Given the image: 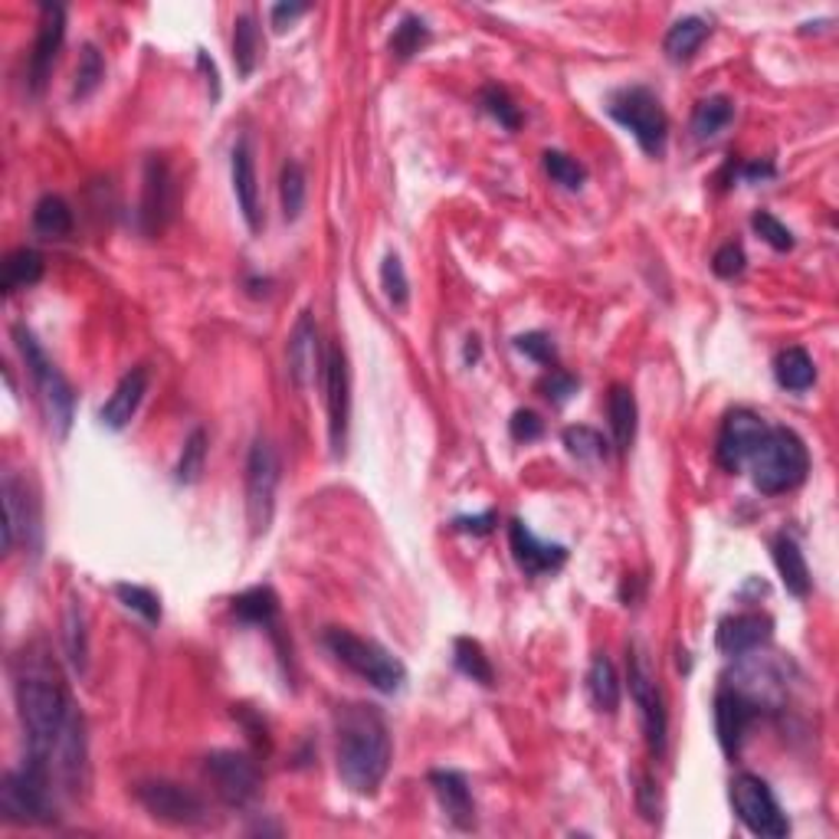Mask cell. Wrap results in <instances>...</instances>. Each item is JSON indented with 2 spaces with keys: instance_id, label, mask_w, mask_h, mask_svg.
Returning <instances> with one entry per match:
<instances>
[{
  "instance_id": "obj_1",
  "label": "cell",
  "mask_w": 839,
  "mask_h": 839,
  "mask_svg": "<svg viewBox=\"0 0 839 839\" xmlns=\"http://www.w3.org/2000/svg\"><path fill=\"white\" fill-rule=\"evenodd\" d=\"M13 696L27 735V758L50 768L63 738L82 721L70 699V689L43 643H30L13 659ZM57 777V774H53Z\"/></svg>"
},
{
  "instance_id": "obj_2",
  "label": "cell",
  "mask_w": 839,
  "mask_h": 839,
  "mask_svg": "<svg viewBox=\"0 0 839 839\" xmlns=\"http://www.w3.org/2000/svg\"><path fill=\"white\" fill-rule=\"evenodd\" d=\"M335 761L354 793L374 797L391 770V731L374 705H342L335 715Z\"/></svg>"
},
{
  "instance_id": "obj_3",
  "label": "cell",
  "mask_w": 839,
  "mask_h": 839,
  "mask_svg": "<svg viewBox=\"0 0 839 839\" xmlns=\"http://www.w3.org/2000/svg\"><path fill=\"white\" fill-rule=\"evenodd\" d=\"M13 342L23 354V364L33 377L43 417L50 423V429L57 436H67L72 426V411H75V394H72L70 381L63 377V371L47 357L43 345L37 342V335L27 325H13Z\"/></svg>"
},
{
  "instance_id": "obj_4",
  "label": "cell",
  "mask_w": 839,
  "mask_h": 839,
  "mask_svg": "<svg viewBox=\"0 0 839 839\" xmlns=\"http://www.w3.org/2000/svg\"><path fill=\"white\" fill-rule=\"evenodd\" d=\"M810 473V453L803 439L787 426H768L761 446L751 456V476L755 486L765 495L797 489Z\"/></svg>"
},
{
  "instance_id": "obj_5",
  "label": "cell",
  "mask_w": 839,
  "mask_h": 839,
  "mask_svg": "<svg viewBox=\"0 0 839 839\" xmlns=\"http://www.w3.org/2000/svg\"><path fill=\"white\" fill-rule=\"evenodd\" d=\"M322 639H325L328 653H332L338 663H345L354 676H361V679L371 683L374 689H381V693H397V689H404L407 669H404V663H401L391 649H384L381 643L364 639V636H357V633L342 627H328Z\"/></svg>"
},
{
  "instance_id": "obj_6",
  "label": "cell",
  "mask_w": 839,
  "mask_h": 839,
  "mask_svg": "<svg viewBox=\"0 0 839 839\" xmlns=\"http://www.w3.org/2000/svg\"><path fill=\"white\" fill-rule=\"evenodd\" d=\"M50 768L27 758L20 770L3 774L0 784V813L7 823H53L57 820V790Z\"/></svg>"
},
{
  "instance_id": "obj_7",
  "label": "cell",
  "mask_w": 839,
  "mask_h": 839,
  "mask_svg": "<svg viewBox=\"0 0 839 839\" xmlns=\"http://www.w3.org/2000/svg\"><path fill=\"white\" fill-rule=\"evenodd\" d=\"M607 112H610L614 122H620V125L627 129L646 154L659 158V154L666 151L669 119H666V112H663V102H659L646 85L620 89V92L610 99Z\"/></svg>"
},
{
  "instance_id": "obj_8",
  "label": "cell",
  "mask_w": 839,
  "mask_h": 839,
  "mask_svg": "<svg viewBox=\"0 0 839 839\" xmlns=\"http://www.w3.org/2000/svg\"><path fill=\"white\" fill-rule=\"evenodd\" d=\"M276 489H280V456L266 436H256L246 456V518L253 538L270 532L276 512Z\"/></svg>"
},
{
  "instance_id": "obj_9",
  "label": "cell",
  "mask_w": 839,
  "mask_h": 839,
  "mask_svg": "<svg viewBox=\"0 0 839 839\" xmlns=\"http://www.w3.org/2000/svg\"><path fill=\"white\" fill-rule=\"evenodd\" d=\"M627 676H629V696L639 708V721H643V735L646 745L656 758L666 755V735H669V715H666V701H663V689L646 663V656L629 646L627 656Z\"/></svg>"
},
{
  "instance_id": "obj_10",
  "label": "cell",
  "mask_w": 839,
  "mask_h": 839,
  "mask_svg": "<svg viewBox=\"0 0 839 839\" xmlns=\"http://www.w3.org/2000/svg\"><path fill=\"white\" fill-rule=\"evenodd\" d=\"M135 797L154 820L171 823V827H201L210 820L204 797L174 780H161V777L141 780L135 787Z\"/></svg>"
},
{
  "instance_id": "obj_11",
  "label": "cell",
  "mask_w": 839,
  "mask_h": 839,
  "mask_svg": "<svg viewBox=\"0 0 839 839\" xmlns=\"http://www.w3.org/2000/svg\"><path fill=\"white\" fill-rule=\"evenodd\" d=\"M731 803H735L738 820H741L755 837L780 839L790 833V823H787V817L780 813L777 797L770 793V787L761 777H755V774H738V777L731 780Z\"/></svg>"
},
{
  "instance_id": "obj_12",
  "label": "cell",
  "mask_w": 839,
  "mask_h": 839,
  "mask_svg": "<svg viewBox=\"0 0 839 839\" xmlns=\"http://www.w3.org/2000/svg\"><path fill=\"white\" fill-rule=\"evenodd\" d=\"M204 777L226 807H250L260 793V768L243 751H213L204 758Z\"/></svg>"
},
{
  "instance_id": "obj_13",
  "label": "cell",
  "mask_w": 839,
  "mask_h": 839,
  "mask_svg": "<svg viewBox=\"0 0 839 839\" xmlns=\"http://www.w3.org/2000/svg\"><path fill=\"white\" fill-rule=\"evenodd\" d=\"M322 387H325V407H328V439L335 456L345 453L348 443V420H351V374L348 357L342 345L325 348V371H322Z\"/></svg>"
},
{
  "instance_id": "obj_14",
  "label": "cell",
  "mask_w": 839,
  "mask_h": 839,
  "mask_svg": "<svg viewBox=\"0 0 839 839\" xmlns=\"http://www.w3.org/2000/svg\"><path fill=\"white\" fill-rule=\"evenodd\" d=\"M768 433V423L751 414V411H731L725 423H721V433H718V446H715V456L721 463V469L728 473H738L745 459L755 456V449L761 446Z\"/></svg>"
},
{
  "instance_id": "obj_15",
  "label": "cell",
  "mask_w": 839,
  "mask_h": 839,
  "mask_svg": "<svg viewBox=\"0 0 839 839\" xmlns=\"http://www.w3.org/2000/svg\"><path fill=\"white\" fill-rule=\"evenodd\" d=\"M67 37V10L60 3H43L40 7V27H37V43L30 53V89L43 92L50 72L57 67V57L63 50Z\"/></svg>"
},
{
  "instance_id": "obj_16",
  "label": "cell",
  "mask_w": 839,
  "mask_h": 839,
  "mask_svg": "<svg viewBox=\"0 0 839 839\" xmlns=\"http://www.w3.org/2000/svg\"><path fill=\"white\" fill-rule=\"evenodd\" d=\"M285 361H289V377L295 387H309L315 377L322 381V371H325V351L319 345V328H315V319L309 312L299 315L292 335H289V351H285Z\"/></svg>"
},
{
  "instance_id": "obj_17",
  "label": "cell",
  "mask_w": 839,
  "mask_h": 839,
  "mask_svg": "<svg viewBox=\"0 0 839 839\" xmlns=\"http://www.w3.org/2000/svg\"><path fill=\"white\" fill-rule=\"evenodd\" d=\"M758 718V701L748 699L741 689H718L715 696V731L725 755H735Z\"/></svg>"
},
{
  "instance_id": "obj_18",
  "label": "cell",
  "mask_w": 839,
  "mask_h": 839,
  "mask_svg": "<svg viewBox=\"0 0 839 839\" xmlns=\"http://www.w3.org/2000/svg\"><path fill=\"white\" fill-rule=\"evenodd\" d=\"M174 210V178L164 158H148L144 168V191H141V226L158 233Z\"/></svg>"
},
{
  "instance_id": "obj_19",
  "label": "cell",
  "mask_w": 839,
  "mask_h": 839,
  "mask_svg": "<svg viewBox=\"0 0 839 839\" xmlns=\"http://www.w3.org/2000/svg\"><path fill=\"white\" fill-rule=\"evenodd\" d=\"M508 542H512V555L518 560V567L528 577H542V574H555L564 567L567 560V548L564 545H548L538 542L532 528H525V522H512L508 525Z\"/></svg>"
},
{
  "instance_id": "obj_20",
  "label": "cell",
  "mask_w": 839,
  "mask_h": 839,
  "mask_svg": "<svg viewBox=\"0 0 839 839\" xmlns=\"http://www.w3.org/2000/svg\"><path fill=\"white\" fill-rule=\"evenodd\" d=\"M230 178H233L236 208L243 213L246 226H250L253 233H260V226H263V216H260V184H256V161H253L250 139H240L233 144V154H230Z\"/></svg>"
},
{
  "instance_id": "obj_21",
  "label": "cell",
  "mask_w": 839,
  "mask_h": 839,
  "mask_svg": "<svg viewBox=\"0 0 839 839\" xmlns=\"http://www.w3.org/2000/svg\"><path fill=\"white\" fill-rule=\"evenodd\" d=\"M774 636V620L768 614H738L718 624V649L725 656H748L761 646H768Z\"/></svg>"
},
{
  "instance_id": "obj_22",
  "label": "cell",
  "mask_w": 839,
  "mask_h": 839,
  "mask_svg": "<svg viewBox=\"0 0 839 839\" xmlns=\"http://www.w3.org/2000/svg\"><path fill=\"white\" fill-rule=\"evenodd\" d=\"M144 394H148V367H132L119 384H115V391H112V397L105 401V407L99 411V420H102V426H109V429H125L132 417L139 414L141 401H144Z\"/></svg>"
},
{
  "instance_id": "obj_23",
  "label": "cell",
  "mask_w": 839,
  "mask_h": 839,
  "mask_svg": "<svg viewBox=\"0 0 839 839\" xmlns=\"http://www.w3.org/2000/svg\"><path fill=\"white\" fill-rule=\"evenodd\" d=\"M429 784H433V793H436L443 813L456 827L466 830V827L476 823V803H473V793H469V784H466L463 774H456V770H433Z\"/></svg>"
},
{
  "instance_id": "obj_24",
  "label": "cell",
  "mask_w": 839,
  "mask_h": 839,
  "mask_svg": "<svg viewBox=\"0 0 839 839\" xmlns=\"http://www.w3.org/2000/svg\"><path fill=\"white\" fill-rule=\"evenodd\" d=\"M774 564L780 570V580L787 587V594L793 597H807L810 594V567L800 552V545L790 535H777L774 538Z\"/></svg>"
},
{
  "instance_id": "obj_25",
  "label": "cell",
  "mask_w": 839,
  "mask_h": 839,
  "mask_svg": "<svg viewBox=\"0 0 839 839\" xmlns=\"http://www.w3.org/2000/svg\"><path fill=\"white\" fill-rule=\"evenodd\" d=\"M708 30H711V27H708V20H701V17H683V20H676V23L669 27L666 40H663L666 57H669L673 63H689V60L699 53V47L705 43Z\"/></svg>"
},
{
  "instance_id": "obj_26",
  "label": "cell",
  "mask_w": 839,
  "mask_h": 839,
  "mask_svg": "<svg viewBox=\"0 0 839 839\" xmlns=\"http://www.w3.org/2000/svg\"><path fill=\"white\" fill-rule=\"evenodd\" d=\"M587 693H590L594 708L604 711V715H614L620 708V679H617V669L607 659V653L594 656L590 673H587Z\"/></svg>"
},
{
  "instance_id": "obj_27",
  "label": "cell",
  "mask_w": 839,
  "mask_h": 839,
  "mask_svg": "<svg viewBox=\"0 0 839 839\" xmlns=\"http://www.w3.org/2000/svg\"><path fill=\"white\" fill-rule=\"evenodd\" d=\"M774 377L784 391H793V394H803L813 387L817 381V367H813V357L803 348H784L774 361Z\"/></svg>"
},
{
  "instance_id": "obj_28",
  "label": "cell",
  "mask_w": 839,
  "mask_h": 839,
  "mask_svg": "<svg viewBox=\"0 0 839 839\" xmlns=\"http://www.w3.org/2000/svg\"><path fill=\"white\" fill-rule=\"evenodd\" d=\"M260 57H263V37H260L256 17L246 10V13H240L236 23H233V67L246 79V75H253Z\"/></svg>"
},
{
  "instance_id": "obj_29",
  "label": "cell",
  "mask_w": 839,
  "mask_h": 839,
  "mask_svg": "<svg viewBox=\"0 0 839 839\" xmlns=\"http://www.w3.org/2000/svg\"><path fill=\"white\" fill-rule=\"evenodd\" d=\"M233 614L243 624H253V627H276L280 597H276L273 587H250L240 597H233Z\"/></svg>"
},
{
  "instance_id": "obj_30",
  "label": "cell",
  "mask_w": 839,
  "mask_h": 839,
  "mask_svg": "<svg viewBox=\"0 0 839 839\" xmlns=\"http://www.w3.org/2000/svg\"><path fill=\"white\" fill-rule=\"evenodd\" d=\"M23 505H27V486L13 473H7L3 476V552H13L17 532L37 522Z\"/></svg>"
},
{
  "instance_id": "obj_31",
  "label": "cell",
  "mask_w": 839,
  "mask_h": 839,
  "mask_svg": "<svg viewBox=\"0 0 839 839\" xmlns=\"http://www.w3.org/2000/svg\"><path fill=\"white\" fill-rule=\"evenodd\" d=\"M607 414H610V429H614V443H617V449H620V453H627L629 446H633V439H636V417H639V411H636V397H633V391H629V387H624V384H614V387H610Z\"/></svg>"
},
{
  "instance_id": "obj_32",
  "label": "cell",
  "mask_w": 839,
  "mask_h": 839,
  "mask_svg": "<svg viewBox=\"0 0 839 839\" xmlns=\"http://www.w3.org/2000/svg\"><path fill=\"white\" fill-rule=\"evenodd\" d=\"M63 649H67V659H70L72 673H85V663H89V633H85V610H82V600L70 597L67 604V614H63Z\"/></svg>"
},
{
  "instance_id": "obj_33",
  "label": "cell",
  "mask_w": 839,
  "mask_h": 839,
  "mask_svg": "<svg viewBox=\"0 0 839 839\" xmlns=\"http://www.w3.org/2000/svg\"><path fill=\"white\" fill-rule=\"evenodd\" d=\"M43 280V256L30 246L13 250L3 260V295H13L20 289H30Z\"/></svg>"
},
{
  "instance_id": "obj_34",
  "label": "cell",
  "mask_w": 839,
  "mask_h": 839,
  "mask_svg": "<svg viewBox=\"0 0 839 839\" xmlns=\"http://www.w3.org/2000/svg\"><path fill=\"white\" fill-rule=\"evenodd\" d=\"M33 230L43 236V240H67L72 233V210L63 198L57 194H47L37 201L33 208Z\"/></svg>"
},
{
  "instance_id": "obj_35",
  "label": "cell",
  "mask_w": 839,
  "mask_h": 839,
  "mask_svg": "<svg viewBox=\"0 0 839 839\" xmlns=\"http://www.w3.org/2000/svg\"><path fill=\"white\" fill-rule=\"evenodd\" d=\"M453 663H456V669H459L466 679H473V683H479V686H492V683H495V669H492L486 649H483L476 639H469V636H459V639L453 643Z\"/></svg>"
},
{
  "instance_id": "obj_36",
  "label": "cell",
  "mask_w": 839,
  "mask_h": 839,
  "mask_svg": "<svg viewBox=\"0 0 839 839\" xmlns=\"http://www.w3.org/2000/svg\"><path fill=\"white\" fill-rule=\"evenodd\" d=\"M735 119V105L725 99V95H711V99H701L693 112V135L699 141L715 139L718 132H725Z\"/></svg>"
},
{
  "instance_id": "obj_37",
  "label": "cell",
  "mask_w": 839,
  "mask_h": 839,
  "mask_svg": "<svg viewBox=\"0 0 839 839\" xmlns=\"http://www.w3.org/2000/svg\"><path fill=\"white\" fill-rule=\"evenodd\" d=\"M105 79V60L99 53V47L85 43L75 63V82H72V99H89Z\"/></svg>"
},
{
  "instance_id": "obj_38",
  "label": "cell",
  "mask_w": 839,
  "mask_h": 839,
  "mask_svg": "<svg viewBox=\"0 0 839 839\" xmlns=\"http://www.w3.org/2000/svg\"><path fill=\"white\" fill-rule=\"evenodd\" d=\"M280 201L282 216L285 220H299V213L305 208V171L299 161H285L280 174Z\"/></svg>"
},
{
  "instance_id": "obj_39",
  "label": "cell",
  "mask_w": 839,
  "mask_h": 839,
  "mask_svg": "<svg viewBox=\"0 0 839 839\" xmlns=\"http://www.w3.org/2000/svg\"><path fill=\"white\" fill-rule=\"evenodd\" d=\"M204 459H208V433L204 429H194L181 449V459H178V469H174V479L181 486H191L201 479L204 473Z\"/></svg>"
},
{
  "instance_id": "obj_40",
  "label": "cell",
  "mask_w": 839,
  "mask_h": 839,
  "mask_svg": "<svg viewBox=\"0 0 839 839\" xmlns=\"http://www.w3.org/2000/svg\"><path fill=\"white\" fill-rule=\"evenodd\" d=\"M564 446H567L570 456L587 459V463H597V459L607 456V439L594 426H567L564 429Z\"/></svg>"
},
{
  "instance_id": "obj_41",
  "label": "cell",
  "mask_w": 839,
  "mask_h": 839,
  "mask_svg": "<svg viewBox=\"0 0 839 839\" xmlns=\"http://www.w3.org/2000/svg\"><path fill=\"white\" fill-rule=\"evenodd\" d=\"M429 40V30H426V23L414 17V13H407L401 23H397V30H394V37H391V53L397 57V60H411L414 53H420V47Z\"/></svg>"
},
{
  "instance_id": "obj_42",
  "label": "cell",
  "mask_w": 839,
  "mask_h": 839,
  "mask_svg": "<svg viewBox=\"0 0 839 839\" xmlns=\"http://www.w3.org/2000/svg\"><path fill=\"white\" fill-rule=\"evenodd\" d=\"M479 105L489 112L492 119L502 125V129H508V132H515L518 125H522V112H518V105L508 99V92L505 89H498V85H486L483 92H479Z\"/></svg>"
},
{
  "instance_id": "obj_43",
  "label": "cell",
  "mask_w": 839,
  "mask_h": 839,
  "mask_svg": "<svg viewBox=\"0 0 839 839\" xmlns=\"http://www.w3.org/2000/svg\"><path fill=\"white\" fill-rule=\"evenodd\" d=\"M545 171H548V178L560 184V188H567V191H577L584 181H587V171H584V164H577L570 154H564V151H545Z\"/></svg>"
},
{
  "instance_id": "obj_44",
  "label": "cell",
  "mask_w": 839,
  "mask_h": 839,
  "mask_svg": "<svg viewBox=\"0 0 839 839\" xmlns=\"http://www.w3.org/2000/svg\"><path fill=\"white\" fill-rule=\"evenodd\" d=\"M381 289L387 295V302L394 309H404L407 305V295H411V282H407V273H404V263L397 253H391L381 266Z\"/></svg>"
},
{
  "instance_id": "obj_45",
  "label": "cell",
  "mask_w": 839,
  "mask_h": 839,
  "mask_svg": "<svg viewBox=\"0 0 839 839\" xmlns=\"http://www.w3.org/2000/svg\"><path fill=\"white\" fill-rule=\"evenodd\" d=\"M115 594H119V600H122L129 610L141 614L148 624H158V620H161V600H158V594H151L148 587H141V584H119Z\"/></svg>"
},
{
  "instance_id": "obj_46",
  "label": "cell",
  "mask_w": 839,
  "mask_h": 839,
  "mask_svg": "<svg viewBox=\"0 0 839 839\" xmlns=\"http://www.w3.org/2000/svg\"><path fill=\"white\" fill-rule=\"evenodd\" d=\"M751 226L758 230V236L768 243V246H774L777 253H787V250H793V233L774 216V213H768V210H758L755 216H751Z\"/></svg>"
},
{
  "instance_id": "obj_47",
  "label": "cell",
  "mask_w": 839,
  "mask_h": 839,
  "mask_svg": "<svg viewBox=\"0 0 839 839\" xmlns=\"http://www.w3.org/2000/svg\"><path fill=\"white\" fill-rule=\"evenodd\" d=\"M745 250H741V243H725V246H718L715 250V256H711V270H715V276H721V280H735V276H741L745 273Z\"/></svg>"
},
{
  "instance_id": "obj_48",
  "label": "cell",
  "mask_w": 839,
  "mask_h": 839,
  "mask_svg": "<svg viewBox=\"0 0 839 839\" xmlns=\"http://www.w3.org/2000/svg\"><path fill=\"white\" fill-rule=\"evenodd\" d=\"M515 348L522 351L525 357L538 361V364H555L558 351L552 345V338L545 332H528V335H518L515 338Z\"/></svg>"
},
{
  "instance_id": "obj_49",
  "label": "cell",
  "mask_w": 839,
  "mask_h": 839,
  "mask_svg": "<svg viewBox=\"0 0 839 839\" xmlns=\"http://www.w3.org/2000/svg\"><path fill=\"white\" fill-rule=\"evenodd\" d=\"M508 433L518 443H532V439H538L545 433V423H542V417L535 411H515L512 420H508Z\"/></svg>"
},
{
  "instance_id": "obj_50",
  "label": "cell",
  "mask_w": 839,
  "mask_h": 839,
  "mask_svg": "<svg viewBox=\"0 0 839 839\" xmlns=\"http://www.w3.org/2000/svg\"><path fill=\"white\" fill-rule=\"evenodd\" d=\"M636 807H639L643 820H649V823L659 820V790H656L653 777H646V774L636 777Z\"/></svg>"
},
{
  "instance_id": "obj_51",
  "label": "cell",
  "mask_w": 839,
  "mask_h": 839,
  "mask_svg": "<svg viewBox=\"0 0 839 839\" xmlns=\"http://www.w3.org/2000/svg\"><path fill=\"white\" fill-rule=\"evenodd\" d=\"M542 391L552 404H567L574 394H577V381L567 374V371H552L545 381H542Z\"/></svg>"
},
{
  "instance_id": "obj_52",
  "label": "cell",
  "mask_w": 839,
  "mask_h": 839,
  "mask_svg": "<svg viewBox=\"0 0 839 839\" xmlns=\"http://www.w3.org/2000/svg\"><path fill=\"white\" fill-rule=\"evenodd\" d=\"M492 525H495V512H483V515H459V518H453V528H456V532H466V535H489Z\"/></svg>"
},
{
  "instance_id": "obj_53",
  "label": "cell",
  "mask_w": 839,
  "mask_h": 839,
  "mask_svg": "<svg viewBox=\"0 0 839 839\" xmlns=\"http://www.w3.org/2000/svg\"><path fill=\"white\" fill-rule=\"evenodd\" d=\"M305 10H309L305 3H276V7H273V27H276V30H285V27H289L295 17H302Z\"/></svg>"
},
{
  "instance_id": "obj_54",
  "label": "cell",
  "mask_w": 839,
  "mask_h": 839,
  "mask_svg": "<svg viewBox=\"0 0 839 839\" xmlns=\"http://www.w3.org/2000/svg\"><path fill=\"white\" fill-rule=\"evenodd\" d=\"M745 174H748L751 181H758V178H774V164H748Z\"/></svg>"
},
{
  "instance_id": "obj_55",
  "label": "cell",
  "mask_w": 839,
  "mask_h": 839,
  "mask_svg": "<svg viewBox=\"0 0 839 839\" xmlns=\"http://www.w3.org/2000/svg\"><path fill=\"white\" fill-rule=\"evenodd\" d=\"M479 357V338H469V345H466V361H476Z\"/></svg>"
}]
</instances>
